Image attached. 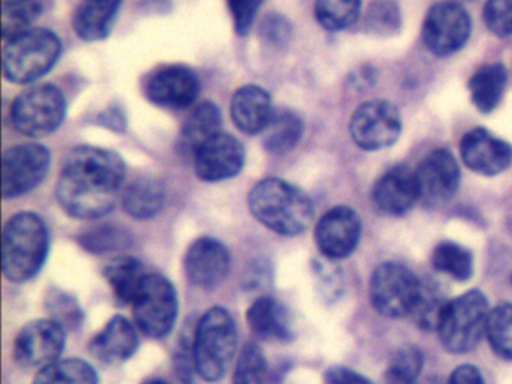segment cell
<instances>
[{"label": "cell", "mask_w": 512, "mask_h": 384, "mask_svg": "<svg viewBox=\"0 0 512 384\" xmlns=\"http://www.w3.org/2000/svg\"><path fill=\"white\" fill-rule=\"evenodd\" d=\"M127 177L124 159L112 150L79 146L68 153L56 185L62 209L79 219H95L115 209Z\"/></svg>", "instance_id": "6da1fadb"}, {"label": "cell", "mask_w": 512, "mask_h": 384, "mask_svg": "<svg viewBox=\"0 0 512 384\" xmlns=\"http://www.w3.org/2000/svg\"><path fill=\"white\" fill-rule=\"evenodd\" d=\"M251 215L274 233L298 236L310 227L313 203L298 186L283 179H265L248 194Z\"/></svg>", "instance_id": "7a4b0ae2"}, {"label": "cell", "mask_w": 512, "mask_h": 384, "mask_svg": "<svg viewBox=\"0 0 512 384\" xmlns=\"http://www.w3.org/2000/svg\"><path fill=\"white\" fill-rule=\"evenodd\" d=\"M49 255L46 222L32 212H20L5 225L4 273L11 282H26L43 269Z\"/></svg>", "instance_id": "3957f363"}, {"label": "cell", "mask_w": 512, "mask_h": 384, "mask_svg": "<svg viewBox=\"0 0 512 384\" xmlns=\"http://www.w3.org/2000/svg\"><path fill=\"white\" fill-rule=\"evenodd\" d=\"M238 330L232 315L221 306L209 309L193 336L196 372L206 381H218L226 375L236 353Z\"/></svg>", "instance_id": "277c9868"}, {"label": "cell", "mask_w": 512, "mask_h": 384, "mask_svg": "<svg viewBox=\"0 0 512 384\" xmlns=\"http://www.w3.org/2000/svg\"><path fill=\"white\" fill-rule=\"evenodd\" d=\"M61 51V41L52 30H28L7 41L4 50L5 77L13 83H32L56 65Z\"/></svg>", "instance_id": "5b68a950"}, {"label": "cell", "mask_w": 512, "mask_h": 384, "mask_svg": "<svg viewBox=\"0 0 512 384\" xmlns=\"http://www.w3.org/2000/svg\"><path fill=\"white\" fill-rule=\"evenodd\" d=\"M488 314L487 297L479 290L451 300L437 327L443 347L457 354L472 351L484 336Z\"/></svg>", "instance_id": "8992f818"}, {"label": "cell", "mask_w": 512, "mask_h": 384, "mask_svg": "<svg viewBox=\"0 0 512 384\" xmlns=\"http://www.w3.org/2000/svg\"><path fill=\"white\" fill-rule=\"evenodd\" d=\"M65 113L67 102L64 93L53 84L25 90L11 107V119L17 131L32 138L53 134L64 122Z\"/></svg>", "instance_id": "52a82bcc"}, {"label": "cell", "mask_w": 512, "mask_h": 384, "mask_svg": "<svg viewBox=\"0 0 512 384\" xmlns=\"http://www.w3.org/2000/svg\"><path fill=\"white\" fill-rule=\"evenodd\" d=\"M178 293L163 275H146L133 300L134 321L149 338H164L178 318Z\"/></svg>", "instance_id": "ba28073f"}, {"label": "cell", "mask_w": 512, "mask_h": 384, "mask_svg": "<svg viewBox=\"0 0 512 384\" xmlns=\"http://www.w3.org/2000/svg\"><path fill=\"white\" fill-rule=\"evenodd\" d=\"M418 290L419 278L413 275L412 270L394 261L379 264L371 276V303L385 317L410 315Z\"/></svg>", "instance_id": "9c48e42d"}, {"label": "cell", "mask_w": 512, "mask_h": 384, "mask_svg": "<svg viewBox=\"0 0 512 384\" xmlns=\"http://www.w3.org/2000/svg\"><path fill=\"white\" fill-rule=\"evenodd\" d=\"M349 131L352 140L361 149H385L400 137V111L394 104L382 99L364 102L352 114Z\"/></svg>", "instance_id": "30bf717a"}, {"label": "cell", "mask_w": 512, "mask_h": 384, "mask_svg": "<svg viewBox=\"0 0 512 384\" xmlns=\"http://www.w3.org/2000/svg\"><path fill=\"white\" fill-rule=\"evenodd\" d=\"M472 30L469 14L457 2H439L431 6L422 26L425 47L445 57L464 47Z\"/></svg>", "instance_id": "8fae6325"}, {"label": "cell", "mask_w": 512, "mask_h": 384, "mask_svg": "<svg viewBox=\"0 0 512 384\" xmlns=\"http://www.w3.org/2000/svg\"><path fill=\"white\" fill-rule=\"evenodd\" d=\"M52 155L41 144H19L4 155V197L17 198L37 188L47 176Z\"/></svg>", "instance_id": "7c38bea8"}, {"label": "cell", "mask_w": 512, "mask_h": 384, "mask_svg": "<svg viewBox=\"0 0 512 384\" xmlns=\"http://www.w3.org/2000/svg\"><path fill=\"white\" fill-rule=\"evenodd\" d=\"M67 330L52 318L26 324L14 341V359L23 368H46L65 348Z\"/></svg>", "instance_id": "4fadbf2b"}, {"label": "cell", "mask_w": 512, "mask_h": 384, "mask_svg": "<svg viewBox=\"0 0 512 384\" xmlns=\"http://www.w3.org/2000/svg\"><path fill=\"white\" fill-rule=\"evenodd\" d=\"M143 92L152 104L169 110H184L194 104L200 92V80L185 65H164L152 71L143 83Z\"/></svg>", "instance_id": "5bb4252c"}, {"label": "cell", "mask_w": 512, "mask_h": 384, "mask_svg": "<svg viewBox=\"0 0 512 384\" xmlns=\"http://www.w3.org/2000/svg\"><path fill=\"white\" fill-rule=\"evenodd\" d=\"M194 170L203 182H221L241 173L245 149L241 141L226 132H218L194 153Z\"/></svg>", "instance_id": "9a60e30c"}, {"label": "cell", "mask_w": 512, "mask_h": 384, "mask_svg": "<svg viewBox=\"0 0 512 384\" xmlns=\"http://www.w3.org/2000/svg\"><path fill=\"white\" fill-rule=\"evenodd\" d=\"M361 219L347 206L332 207L316 225V243L329 260L349 257L361 239Z\"/></svg>", "instance_id": "2e32d148"}, {"label": "cell", "mask_w": 512, "mask_h": 384, "mask_svg": "<svg viewBox=\"0 0 512 384\" xmlns=\"http://www.w3.org/2000/svg\"><path fill=\"white\" fill-rule=\"evenodd\" d=\"M419 198L428 206L448 203L460 186V167L449 150L437 149L425 156L416 171Z\"/></svg>", "instance_id": "e0dca14e"}, {"label": "cell", "mask_w": 512, "mask_h": 384, "mask_svg": "<svg viewBox=\"0 0 512 384\" xmlns=\"http://www.w3.org/2000/svg\"><path fill=\"white\" fill-rule=\"evenodd\" d=\"M229 249L220 240L200 237L194 240L184 258L185 275L196 287L212 290L223 284L230 272Z\"/></svg>", "instance_id": "ac0fdd59"}, {"label": "cell", "mask_w": 512, "mask_h": 384, "mask_svg": "<svg viewBox=\"0 0 512 384\" xmlns=\"http://www.w3.org/2000/svg\"><path fill=\"white\" fill-rule=\"evenodd\" d=\"M464 164L482 176H497L512 162V147L484 128L470 129L460 143Z\"/></svg>", "instance_id": "d6986e66"}, {"label": "cell", "mask_w": 512, "mask_h": 384, "mask_svg": "<svg viewBox=\"0 0 512 384\" xmlns=\"http://www.w3.org/2000/svg\"><path fill=\"white\" fill-rule=\"evenodd\" d=\"M373 197L382 212L404 215L415 206L419 198L416 173L406 165L389 168L374 185Z\"/></svg>", "instance_id": "ffe728a7"}, {"label": "cell", "mask_w": 512, "mask_h": 384, "mask_svg": "<svg viewBox=\"0 0 512 384\" xmlns=\"http://www.w3.org/2000/svg\"><path fill=\"white\" fill-rule=\"evenodd\" d=\"M139 347V338L133 324L115 315L89 342V351L104 365H119L130 359Z\"/></svg>", "instance_id": "44dd1931"}, {"label": "cell", "mask_w": 512, "mask_h": 384, "mask_svg": "<svg viewBox=\"0 0 512 384\" xmlns=\"http://www.w3.org/2000/svg\"><path fill=\"white\" fill-rule=\"evenodd\" d=\"M230 114L239 131L248 135L260 134L274 114L271 95L263 87L247 84L233 95Z\"/></svg>", "instance_id": "7402d4cb"}, {"label": "cell", "mask_w": 512, "mask_h": 384, "mask_svg": "<svg viewBox=\"0 0 512 384\" xmlns=\"http://www.w3.org/2000/svg\"><path fill=\"white\" fill-rule=\"evenodd\" d=\"M247 321L254 335L265 341L287 342L293 338L289 309L274 297H260L251 303Z\"/></svg>", "instance_id": "603a6c76"}, {"label": "cell", "mask_w": 512, "mask_h": 384, "mask_svg": "<svg viewBox=\"0 0 512 384\" xmlns=\"http://www.w3.org/2000/svg\"><path fill=\"white\" fill-rule=\"evenodd\" d=\"M122 0H82L73 17V27L83 41L107 38L121 8Z\"/></svg>", "instance_id": "cb8c5ba5"}, {"label": "cell", "mask_w": 512, "mask_h": 384, "mask_svg": "<svg viewBox=\"0 0 512 384\" xmlns=\"http://www.w3.org/2000/svg\"><path fill=\"white\" fill-rule=\"evenodd\" d=\"M221 111L212 102H202L194 108L193 113L185 120L179 134V150L184 155L194 156L202 144L220 132Z\"/></svg>", "instance_id": "d4e9b609"}, {"label": "cell", "mask_w": 512, "mask_h": 384, "mask_svg": "<svg viewBox=\"0 0 512 384\" xmlns=\"http://www.w3.org/2000/svg\"><path fill=\"white\" fill-rule=\"evenodd\" d=\"M506 80H508V74L502 63H490L476 69L469 80L473 105L481 113H491L500 104V99L505 92Z\"/></svg>", "instance_id": "484cf974"}, {"label": "cell", "mask_w": 512, "mask_h": 384, "mask_svg": "<svg viewBox=\"0 0 512 384\" xmlns=\"http://www.w3.org/2000/svg\"><path fill=\"white\" fill-rule=\"evenodd\" d=\"M302 132L304 122L301 117L289 108H278L263 131V146L269 153L283 155L299 143Z\"/></svg>", "instance_id": "4316f807"}, {"label": "cell", "mask_w": 512, "mask_h": 384, "mask_svg": "<svg viewBox=\"0 0 512 384\" xmlns=\"http://www.w3.org/2000/svg\"><path fill=\"white\" fill-rule=\"evenodd\" d=\"M166 203V191L157 180L140 179L131 183L122 195L125 212L134 219H151Z\"/></svg>", "instance_id": "83f0119b"}, {"label": "cell", "mask_w": 512, "mask_h": 384, "mask_svg": "<svg viewBox=\"0 0 512 384\" xmlns=\"http://www.w3.org/2000/svg\"><path fill=\"white\" fill-rule=\"evenodd\" d=\"M104 276L119 302L133 303L146 273L137 258L119 257L104 269Z\"/></svg>", "instance_id": "f1b7e54d"}, {"label": "cell", "mask_w": 512, "mask_h": 384, "mask_svg": "<svg viewBox=\"0 0 512 384\" xmlns=\"http://www.w3.org/2000/svg\"><path fill=\"white\" fill-rule=\"evenodd\" d=\"M448 299L439 284L431 279H419L418 296L413 305L412 315L416 326L424 330H437L443 314H445Z\"/></svg>", "instance_id": "f546056e"}, {"label": "cell", "mask_w": 512, "mask_h": 384, "mask_svg": "<svg viewBox=\"0 0 512 384\" xmlns=\"http://www.w3.org/2000/svg\"><path fill=\"white\" fill-rule=\"evenodd\" d=\"M32 384H98V375L85 360H56L41 368Z\"/></svg>", "instance_id": "4dcf8cb0"}, {"label": "cell", "mask_w": 512, "mask_h": 384, "mask_svg": "<svg viewBox=\"0 0 512 384\" xmlns=\"http://www.w3.org/2000/svg\"><path fill=\"white\" fill-rule=\"evenodd\" d=\"M43 11L40 0H5L2 8V33L5 41L32 29Z\"/></svg>", "instance_id": "1f68e13d"}, {"label": "cell", "mask_w": 512, "mask_h": 384, "mask_svg": "<svg viewBox=\"0 0 512 384\" xmlns=\"http://www.w3.org/2000/svg\"><path fill=\"white\" fill-rule=\"evenodd\" d=\"M361 14V0H316L314 15L323 29L338 32L356 23Z\"/></svg>", "instance_id": "d6a6232c"}, {"label": "cell", "mask_w": 512, "mask_h": 384, "mask_svg": "<svg viewBox=\"0 0 512 384\" xmlns=\"http://www.w3.org/2000/svg\"><path fill=\"white\" fill-rule=\"evenodd\" d=\"M433 264L439 272L457 281H467L473 275V255L455 242H442L433 252Z\"/></svg>", "instance_id": "836d02e7"}, {"label": "cell", "mask_w": 512, "mask_h": 384, "mask_svg": "<svg viewBox=\"0 0 512 384\" xmlns=\"http://www.w3.org/2000/svg\"><path fill=\"white\" fill-rule=\"evenodd\" d=\"M488 342L497 356L505 360H512V305L503 303L488 314L487 320Z\"/></svg>", "instance_id": "e575fe53"}, {"label": "cell", "mask_w": 512, "mask_h": 384, "mask_svg": "<svg viewBox=\"0 0 512 384\" xmlns=\"http://www.w3.org/2000/svg\"><path fill=\"white\" fill-rule=\"evenodd\" d=\"M79 242L91 254H107L127 248L131 243V236L125 228L101 225L83 233L79 237Z\"/></svg>", "instance_id": "d590c367"}, {"label": "cell", "mask_w": 512, "mask_h": 384, "mask_svg": "<svg viewBox=\"0 0 512 384\" xmlns=\"http://www.w3.org/2000/svg\"><path fill=\"white\" fill-rule=\"evenodd\" d=\"M268 377V363L259 345L248 342L242 348L241 356L233 372V384H265Z\"/></svg>", "instance_id": "8d00e7d4"}, {"label": "cell", "mask_w": 512, "mask_h": 384, "mask_svg": "<svg viewBox=\"0 0 512 384\" xmlns=\"http://www.w3.org/2000/svg\"><path fill=\"white\" fill-rule=\"evenodd\" d=\"M367 30L376 36H392L400 30L401 12L394 0H373L365 17Z\"/></svg>", "instance_id": "74e56055"}, {"label": "cell", "mask_w": 512, "mask_h": 384, "mask_svg": "<svg viewBox=\"0 0 512 384\" xmlns=\"http://www.w3.org/2000/svg\"><path fill=\"white\" fill-rule=\"evenodd\" d=\"M46 308L50 318L58 321L65 330L80 327L83 321V311L77 300L62 290H52L47 294Z\"/></svg>", "instance_id": "f35d334b"}, {"label": "cell", "mask_w": 512, "mask_h": 384, "mask_svg": "<svg viewBox=\"0 0 512 384\" xmlns=\"http://www.w3.org/2000/svg\"><path fill=\"white\" fill-rule=\"evenodd\" d=\"M484 23L499 38L512 35V0H487Z\"/></svg>", "instance_id": "ab89813d"}, {"label": "cell", "mask_w": 512, "mask_h": 384, "mask_svg": "<svg viewBox=\"0 0 512 384\" xmlns=\"http://www.w3.org/2000/svg\"><path fill=\"white\" fill-rule=\"evenodd\" d=\"M262 3L263 0H227L233 18V26L239 36L247 35L250 32Z\"/></svg>", "instance_id": "60d3db41"}, {"label": "cell", "mask_w": 512, "mask_h": 384, "mask_svg": "<svg viewBox=\"0 0 512 384\" xmlns=\"http://www.w3.org/2000/svg\"><path fill=\"white\" fill-rule=\"evenodd\" d=\"M422 369V354L416 347H403L392 357L388 371L418 378Z\"/></svg>", "instance_id": "b9f144b4"}, {"label": "cell", "mask_w": 512, "mask_h": 384, "mask_svg": "<svg viewBox=\"0 0 512 384\" xmlns=\"http://www.w3.org/2000/svg\"><path fill=\"white\" fill-rule=\"evenodd\" d=\"M262 32L266 41L272 42L274 45H281L289 41L292 30H290V24L286 18L281 15H271L263 21Z\"/></svg>", "instance_id": "7bdbcfd3"}, {"label": "cell", "mask_w": 512, "mask_h": 384, "mask_svg": "<svg viewBox=\"0 0 512 384\" xmlns=\"http://www.w3.org/2000/svg\"><path fill=\"white\" fill-rule=\"evenodd\" d=\"M326 380L329 384H374L370 378L346 366H332L326 371Z\"/></svg>", "instance_id": "ee69618b"}, {"label": "cell", "mask_w": 512, "mask_h": 384, "mask_svg": "<svg viewBox=\"0 0 512 384\" xmlns=\"http://www.w3.org/2000/svg\"><path fill=\"white\" fill-rule=\"evenodd\" d=\"M449 384H485L478 368L472 365L458 366L449 378Z\"/></svg>", "instance_id": "f6af8a7d"}, {"label": "cell", "mask_w": 512, "mask_h": 384, "mask_svg": "<svg viewBox=\"0 0 512 384\" xmlns=\"http://www.w3.org/2000/svg\"><path fill=\"white\" fill-rule=\"evenodd\" d=\"M317 276L323 281V290L328 296L334 297L335 290L340 288V275H337L335 267L326 266L325 263H317Z\"/></svg>", "instance_id": "bcb514c9"}, {"label": "cell", "mask_w": 512, "mask_h": 384, "mask_svg": "<svg viewBox=\"0 0 512 384\" xmlns=\"http://www.w3.org/2000/svg\"><path fill=\"white\" fill-rule=\"evenodd\" d=\"M386 384H416V378L388 371L386 372Z\"/></svg>", "instance_id": "7dc6e473"}, {"label": "cell", "mask_w": 512, "mask_h": 384, "mask_svg": "<svg viewBox=\"0 0 512 384\" xmlns=\"http://www.w3.org/2000/svg\"><path fill=\"white\" fill-rule=\"evenodd\" d=\"M145 384H169V383H167V381H163V380H152V381H148V383H145Z\"/></svg>", "instance_id": "c3c4849f"}]
</instances>
